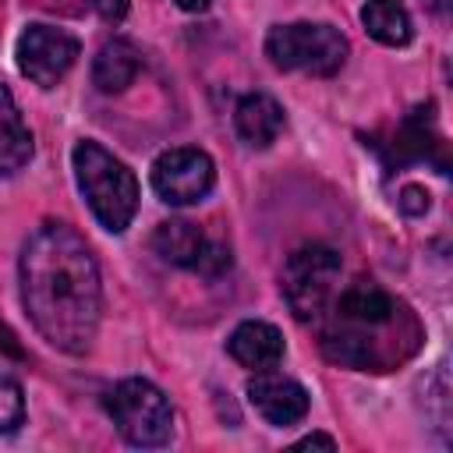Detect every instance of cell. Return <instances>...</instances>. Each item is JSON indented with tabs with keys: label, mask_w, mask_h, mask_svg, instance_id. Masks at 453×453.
Listing matches in <instances>:
<instances>
[{
	"label": "cell",
	"mask_w": 453,
	"mask_h": 453,
	"mask_svg": "<svg viewBox=\"0 0 453 453\" xmlns=\"http://www.w3.org/2000/svg\"><path fill=\"white\" fill-rule=\"evenodd\" d=\"M21 304L46 343L85 354L99 333L103 283L88 244L64 223H42L21 248Z\"/></svg>",
	"instance_id": "1"
},
{
	"label": "cell",
	"mask_w": 453,
	"mask_h": 453,
	"mask_svg": "<svg viewBox=\"0 0 453 453\" xmlns=\"http://www.w3.org/2000/svg\"><path fill=\"white\" fill-rule=\"evenodd\" d=\"M315 326L322 333L319 343L326 357L361 372L393 368L414 354L421 336L414 315L372 280H354L343 287L336 283Z\"/></svg>",
	"instance_id": "2"
},
{
	"label": "cell",
	"mask_w": 453,
	"mask_h": 453,
	"mask_svg": "<svg viewBox=\"0 0 453 453\" xmlns=\"http://www.w3.org/2000/svg\"><path fill=\"white\" fill-rule=\"evenodd\" d=\"M71 166H74L78 191L85 195L99 226H106L110 234L127 230V223L134 219V209H138L134 173L113 152H106L99 142H88V138L74 145Z\"/></svg>",
	"instance_id": "3"
},
{
	"label": "cell",
	"mask_w": 453,
	"mask_h": 453,
	"mask_svg": "<svg viewBox=\"0 0 453 453\" xmlns=\"http://www.w3.org/2000/svg\"><path fill=\"white\" fill-rule=\"evenodd\" d=\"M347 39L340 28L322 21H290L273 25L265 35V57L280 71H304V74H336L347 60Z\"/></svg>",
	"instance_id": "4"
},
{
	"label": "cell",
	"mask_w": 453,
	"mask_h": 453,
	"mask_svg": "<svg viewBox=\"0 0 453 453\" xmlns=\"http://www.w3.org/2000/svg\"><path fill=\"white\" fill-rule=\"evenodd\" d=\"M106 411L131 446H163L173 432V407L149 379H120L106 393Z\"/></svg>",
	"instance_id": "5"
},
{
	"label": "cell",
	"mask_w": 453,
	"mask_h": 453,
	"mask_svg": "<svg viewBox=\"0 0 453 453\" xmlns=\"http://www.w3.org/2000/svg\"><path fill=\"white\" fill-rule=\"evenodd\" d=\"M340 283V255L326 244L297 248L283 265V297L301 322H315Z\"/></svg>",
	"instance_id": "6"
},
{
	"label": "cell",
	"mask_w": 453,
	"mask_h": 453,
	"mask_svg": "<svg viewBox=\"0 0 453 453\" xmlns=\"http://www.w3.org/2000/svg\"><path fill=\"white\" fill-rule=\"evenodd\" d=\"M152 248L180 269L202 273V276H219L230 269V248L212 241L198 223L191 219H166L152 234Z\"/></svg>",
	"instance_id": "7"
},
{
	"label": "cell",
	"mask_w": 453,
	"mask_h": 453,
	"mask_svg": "<svg viewBox=\"0 0 453 453\" xmlns=\"http://www.w3.org/2000/svg\"><path fill=\"white\" fill-rule=\"evenodd\" d=\"M78 39L64 28H53V25H28L21 35H18V67L28 81L42 85V88H53L78 60Z\"/></svg>",
	"instance_id": "8"
},
{
	"label": "cell",
	"mask_w": 453,
	"mask_h": 453,
	"mask_svg": "<svg viewBox=\"0 0 453 453\" xmlns=\"http://www.w3.org/2000/svg\"><path fill=\"white\" fill-rule=\"evenodd\" d=\"M216 184V166L202 149H170L152 163V188L170 205H195Z\"/></svg>",
	"instance_id": "9"
},
{
	"label": "cell",
	"mask_w": 453,
	"mask_h": 453,
	"mask_svg": "<svg viewBox=\"0 0 453 453\" xmlns=\"http://www.w3.org/2000/svg\"><path fill=\"white\" fill-rule=\"evenodd\" d=\"M248 400L251 407L269 421V425H294L308 414V389L287 375H276V372H258L251 382H248Z\"/></svg>",
	"instance_id": "10"
},
{
	"label": "cell",
	"mask_w": 453,
	"mask_h": 453,
	"mask_svg": "<svg viewBox=\"0 0 453 453\" xmlns=\"http://www.w3.org/2000/svg\"><path fill=\"white\" fill-rule=\"evenodd\" d=\"M226 350L237 365L251 368V372H265V368H276L283 361V333L269 322H241L230 340H226Z\"/></svg>",
	"instance_id": "11"
},
{
	"label": "cell",
	"mask_w": 453,
	"mask_h": 453,
	"mask_svg": "<svg viewBox=\"0 0 453 453\" xmlns=\"http://www.w3.org/2000/svg\"><path fill=\"white\" fill-rule=\"evenodd\" d=\"M234 124H237V134L251 145V149H265L280 138L283 131V106L265 96V92H251L237 103L234 110Z\"/></svg>",
	"instance_id": "12"
},
{
	"label": "cell",
	"mask_w": 453,
	"mask_h": 453,
	"mask_svg": "<svg viewBox=\"0 0 453 453\" xmlns=\"http://www.w3.org/2000/svg\"><path fill=\"white\" fill-rule=\"evenodd\" d=\"M35 152V142H32V131L14 103V96L0 85V173L11 177L18 173Z\"/></svg>",
	"instance_id": "13"
},
{
	"label": "cell",
	"mask_w": 453,
	"mask_h": 453,
	"mask_svg": "<svg viewBox=\"0 0 453 453\" xmlns=\"http://www.w3.org/2000/svg\"><path fill=\"white\" fill-rule=\"evenodd\" d=\"M142 67V53L131 39H110L92 60V81L99 92H124Z\"/></svg>",
	"instance_id": "14"
},
{
	"label": "cell",
	"mask_w": 453,
	"mask_h": 453,
	"mask_svg": "<svg viewBox=\"0 0 453 453\" xmlns=\"http://www.w3.org/2000/svg\"><path fill=\"white\" fill-rule=\"evenodd\" d=\"M361 21L372 39L382 46H403L411 42V14L400 0H368L361 11Z\"/></svg>",
	"instance_id": "15"
},
{
	"label": "cell",
	"mask_w": 453,
	"mask_h": 453,
	"mask_svg": "<svg viewBox=\"0 0 453 453\" xmlns=\"http://www.w3.org/2000/svg\"><path fill=\"white\" fill-rule=\"evenodd\" d=\"M25 418V396H21V386L0 372V432H14Z\"/></svg>",
	"instance_id": "16"
},
{
	"label": "cell",
	"mask_w": 453,
	"mask_h": 453,
	"mask_svg": "<svg viewBox=\"0 0 453 453\" xmlns=\"http://www.w3.org/2000/svg\"><path fill=\"white\" fill-rule=\"evenodd\" d=\"M400 205H403V212H425L428 209V191L425 188H403Z\"/></svg>",
	"instance_id": "17"
},
{
	"label": "cell",
	"mask_w": 453,
	"mask_h": 453,
	"mask_svg": "<svg viewBox=\"0 0 453 453\" xmlns=\"http://www.w3.org/2000/svg\"><path fill=\"white\" fill-rule=\"evenodd\" d=\"M124 11H127V0H99V14H103L106 21H120Z\"/></svg>",
	"instance_id": "18"
},
{
	"label": "cell",
	"mask_w": 453,
	"mask_h": 453,
	"mask_svg": "<svg viewBox=\"0 0 453 453\" xmlns=\"http://www.w3.org/2000/svg\"><path fill=\"white\" fill-rule=\"evenodd\" d=\"M308 446H326V449H333L336 439H329V435H322V432H311V435H304V439L297 442V449H308Z\"/></svg>",
	"instance_id": "19"
},
{
	"label": "cell",
	"mask_w": 453,
	"mask_h": 453,
	"mask_svg": "<svg viewBox=\"0 0 453 453\" xmlns=\"http://www.w3.org/2000/svg\"><path fill=\"white\" fill-rule=\"evenodd\" d=\"M212 0H177V7H184V11H205Z\"/></svg>",
	"instance_id": "20"
},
{
	"label": "cell",
	"mask_w": 453,
	"mask_h": 453,
	"mask_svg": "<svg viewBox=\"0 0 453 453\" xmlns=\"http://www.w3.org/2000/svg\"><path fill=\"white\" fill-rule=\"evenodd\" d=\"M428 4H432V7H442V0H428Z\"/></svg>",
	"instance_id": "21"
}]
</instances>
